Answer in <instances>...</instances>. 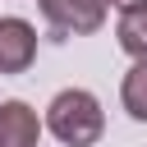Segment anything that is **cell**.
I'll use <instances>...</instances> for the list:
<instances>
[{
    "instance_id": "1",
    "label": "cell",
    "mask_w": 147,
    "mask_h": 147,
    "mask_svg": "<svg viewBox=\"0 0 147 147\" xmlns=\"http://www.w3.org/2000/svg\"><path fill=\"white\" fill-rule=\"evenodd\" d=\"M46 129H51L64 147H92V142L106 133L101 101H96L87 87H64V92H55L51 106H46Z\"/></svg>"
},
{
    "instance_id": "2",
    "label": "cell",
    "mask_w": 147,
    "mask_h": 147,
    "mask_svg": "<svg viewBox=\"0 0 147 147\" xmlns=\"http://www.w3.org/2000/svg\"><path fill=\"white\" fill-rule=\"evenodd\" d=\"M41 14L55 32L87 37L106 23V0H41Z\"/></svg>"
},
{
    "instance_id": "3",
    "label": "cell",
    "mask_w": 147,
    "mask_h": 147,
    "mask_svg": "<svg viewBox=\"0 0 147 147\" xmlns=\"http://www.w3.org/2000/svg\"><path fill=\"white\" fill-rule=\"evenodd\" d=\"M37 60V28L18 14L0 18V74H23Z\"/></svg>"
},
{
    "instance_id": "4",
    "label": "cell",
    "mask_w": 147,
    "mask_h": 147,
    "mask_svg": "<svg viewBox=\"0 0 147 147\" xmlns=\"http://www.w3.org/2000/svg\"><path fill=\"white\" fill-rule=\"evenodd\" d=\"M41 119L28 101H5L0 106V147H37Z\"/></svg>"
},
{
    "instance_id": "5",
    "label": "cell",
    "mask_w": 147,
    "mask_h": 147,
    "mask_svg": "<svg viewBox=\"0 0 147 147\" xmlns=\"http://www.w3.org/2000/svg\"><path fill=\"white\" fill-rule=\"evenodd\" d=\"M115 41H119V51H124V55L147 60V5H138V9H124V14H119V23H115Z\"/></svg>"
},
{
    "instance_id": "6",
    "label": "cell",
    "mask_w": 147,
    "mask_h": 147,
    "mask_svg": "<svg viewBox=\"0 0 147 147\" xmlns=\"http://www.w3.org/2000/svg\"><path fill=\"white\" fill-rule=\"evenodd\" d=\"M119 101H124V110H129L133 119L147 124V60H133V69H129L124 83H119Z\"/></svg>"
},
{
    "instance_id": "7",
    "label": "cell",
    "mask_w": 147,
    "mask_h": 147,
    "mask_svg": "<svg viewBox=\"0 0 147 147\" xmlns=\"http://www.w3.org/2000/svg\"><path fill=\"white\" fill-rule=\"evenodd\" d=\"M106 5H115V9L124 14V9H138V5H147V0H106Z\"/></svg>"
}]
</instances>
